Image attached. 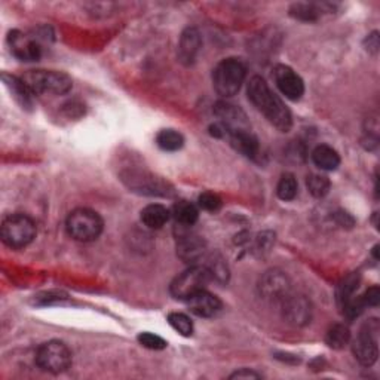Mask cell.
Here are the masks:
<instances>
[{"label":"cell","instance_id":"1","mask_svg":"<svg viewBox=\"0 0 380 380\" xmlns=\"http://www.w3.org/2000/svg\"><path fill=\"white\" fill-rule=\"evenodd\" d=\"M248 100L257 107L259 112L266 116V119L283 133L290 131L293 125V118H291V112L284 105V101L278 97L269 88L266 81L254 76L248 82L247 88Z\"/></svg>","mask_w":380,"mask_h":380},{"label":"cell","instance_id":"2","mask_svg":"<svg viewBox=\"0 0 380 380\" xmlns=\"http://www.w3.org/2000/svg\"><path fill=\"white\" fill-rule=\"evenodd\" d=\"M247 70L238 58H226L220 61L213 71V85L218 95L230 98L237 95L245 81Z\"/></svg>","mask_w":380,"mask_h":380},{"label":"cell","instance_id":"3","mask_svg":"<svg viewBox=\"0 0 380 380\" xmlns=\"http://www.w3.org/2000/svg\"><path fill=\"white\" fill-rule=\"evenodd\" d=\"M103 218L90 208H78L67 217L66 229L69 235L79 242L95 241L103 232Z\"/></svg>","mask_w":380,"mask_h":380},{"label":"cell","instance_id":"4","mask_svg":"<svg viewBox=\"0 0 380 380\" xmlns=\"http://www.w3.org/2000/svg\"><path fill=\"white\" fill-rule=\"evenodd\" d=\"M24 83L30 88L33 94H67L73 82L71 79L61 71L55 70H30L21 78Z\"/></svg>","mask_w":380,"mask_h":380},{"label":"cell","instance_id":"5","mask_svg":"<svg viewBox=\"0 0 380 380\" xmlns=\"http://www.w3.org/2000/svg\"><path fill=\"white\" fill-rule=\"evenodd\" d=\"M211 281L210 272L203 265L190 266L187 271L180 273L175 280L171 283L170 291L171 296L177 300L187 302L192 299L199 291L206 290L208 283Z\"/></svg>","mask_w":380,"mask_h":380},{"label":"cell","instance_id":"6","mask_svg":"<svg viewBox=\"0 0 380 380\" xmlns=\"http://www.w3.org/2000/svg\"><path fill=\"white\" fill-rule=\"evenodd\" d=\"M36 237V225L28 215L12 214L2 223V239L11 248H24Z\"/></svg>","mask_w":380,"mask_h":380},{"label":"cell","instance_id":"7","mask_svg":"<svg viewBox=\"0 0 380 380\" xmlns=\"http://www.w3.org/2000/svg\"><path fill=\"white\" fill-rule=\"evenodd\" d=\"M36 364L43 372L60 374L66 372L71 364V352L60 340H51L43 343L36 352Z\"/></svg>","mask_w":380,"mask_h":380},{"label":"cell","instance_id":"8","mask_svg":"<svg viewBox=\"0 0 380 380\" xmlns=\"http://www.w3.org/2000/svg\"><path fill=\"white\" fill-rule=\"evenodd\" d=\"M377 333H379V323L376 319L369 321L364 324L361 331L352 342V352L360 364L365 367H372L377 361L379 357V348H377Z\"/></svg>","mask_w":380,"mask_h":380},{"label":"cell","instance_id":"9","mask_svg":"<svg viewBox=\"0 0 380 380\" xmlns=\"http://www.w3.org/2000/svg\"><path fill=\"white\" fill-rule=\"evenodd\" d=\"M259 291L263 299L283 302L291 293V284L284 272L273 269L260 278Z\"/></svg>","mask_w":380,"mask_h":380},{"label":"cell","instance_id":"10","mask_svg":"<svg viewBox=\"0 0 380 380\" xmlns=\"http://www.w3.org/2000/svg\"><path fill=\"white\" fill-rule=\"evenodd\" d=\"M273 81L278 86V90L283 93L288 100L297 101L304 94V83L297 73L284 64H278L273 69Z\"/></svg>","mask_w":380,"mask_h":380},{"label":"cell","instance_id":"11","mask_svg":"<svg viewBox=\"0 0 380 380\" xmlns=\"http://www.w3.org/2000/svg\"><path fill=\"white\" fill-rule=\"evenodd\" d=\"M283 314L290 324L302 327L311 323L312 306L302 295H288L283 302Z\"/></svg>","mask_w":380,"mask_h":380},{"label":"cell","instance_id":"12","mask_svg":"<svg viewBox=\"0 0 380 380\" xmlns=\"http://www.w3.org/2000/svg\"><path fill=\"white\" fill-rule=\"evenodd\" d=\"M214 113L227 131H250V124L247 121V114L242 109L227 101H218L214 107Z\"/></svg>","mask_w":380,"mask_h":380},{"label":"cell","instance_id":"13","mask_svg":"<svg viewBox=\"0 0 380 380\" xmlns=\"http://www.w3.org/2000/svg\"><path fill=\"white\" fill-rule=\"evenodd\" d=\"M8 42L12 54L21 61H37L42 54V48L39 43L21 32H11L8 36Z\"/></svg>","mask_w":380,"mask_h":380},{"label":"cell","instance_id":"14","mask_svg":"<svg viewBox=\"0 0 380 380\" xmlns=\"http://www.w3.org/2000/svg\"><path fill=\"white\" fill-rule=\"evenodd\" d=\"M206 251V242L196 233L182 230L177 237V254L186 263L198 261Z\"/></svg>","mask_w":380,"mask_h":380},{"label":"cell","instance_id":"15","mask_svg":"<svg viewBox=\"0 0 380 380\" xmlns=\"http://www.w3.org/2000/svg\"><path fill=\"white\" fill-rule=\"evenodd\" d=\"M226 129V128H225ZM225 138L229 141L233 149L239 152L247 158H257L260 146L259 140L253 136L251 131H227L225 133Z\"/></svg>","mask_w":380,"mask_h":380},{"label":"cell","instance_id":"16","mask_svg":"<svg viewBox=\"0 0 380 380\" xmlns=\"http://www.w3.org/2000/svg\"><path fill=\"white\" fill-rule=\"evenodd\" d=\"M202 47V39L199 32L194 27H189L183 32L179 45V60L184 66H192Z\"/></svg>","mask_w":380,"mask_h":380},{"label":"cell","instance_id":"17","mask_svg":"<svg viewBox=\"0 0 380 380\" xmlns=\"http://www.w3.org/2000/svg\"><path fill=\"white\" fill-rule=\"evenodd\" d=\"M187 303L190 312L202 318H211L222 311L220 299L208 293L207 290L199 291L192 299H189Z\"/></svg>","mask_w":380,"mask_h":380},{"label":"cell","instance_id":"18","mask_svg":"<svg viewBox=\"0 0 380 380\" xmlns=\"http://www.w3.org/2000/svg\"><path fill=\"white\" fill-rule=\"evenodd\" d=\"M2 81H4L5 86L11 91L13 100H16L23 109H32L33 107V95L35 94L30 91V88L24 83V81L21 78H16V76H11V75H6V73H4Z\"/></svg>","mask_w":380,"mask_h":380},{"label":"cell","instance_id":"19","mask_svg":"<svg viewBox=\"0 0 380 380\" xmlns=\"http://www.w3.org/2000/svg\"><path fill=\"white\" fill-rule=\"evenodd\" d=\"M314 164L323 171H334L340 165V156L333 148L327 144L316 146L312 152Z\"/></svg>","mask_w":380,"mask_h":380},{"label":"cell","instance_id":"20","mask_svg":"<svg viewBox=\"0 0 380 380\" xmlns=\"http://www.w3.org/2000/svg\"><path fill=\"white\" fill-rule=\"evenodd\" d=\"M171 213L160 203H150L141 211V222L149 229H160L170 220Z\"/></svg>","mask_w":380,"mask_h":380},{"label":"cell","instance_id":"21","mask_svg":"<svg viewBox=\"0 0 380 380\" xmlns=\"http://www.w3.org/2000/svg\"><path fill=\"white\" fill-rule=\"evenodd\" d=\"M171 214L175 218V222H177V225L186 226V227H190L192 225H195L196 220H198V217H199L198 208L194 206L192 202H189V201L175 202Z\"/></svg>","mask_w":380,"mask_h":380},{"label":"cell","instance_id":"22","mask_svg":"<svg viewBox=\"0 0 380 380\" xmlns=\"http://www.w3.org/2000/svg\"><path fill=\"white\" fill-rule=\"evenodd\" d=\"M156 143L165 152H177L184 146V137L175 129H162L156 137Z\"/></svg>","mask_w":380,"mask_h":380},{"label":"cell","instance_id":"23","mask_svg":"<svg viewBox=\"0 0 380 380\" xmlns=\"http://www.w3.org/2000/svg\"><path fill=\"white\" fill-rule=\"evenodd\" d=\"M299 194V184L293 174L285 172L281 175L276 186V195L281 201H293Z\"/></svg>","mask_w":380,"mask_h":380},{"label":"cell","instance_id":"24","mask_svg":"<svg viewBox=\"0 0 380 380\" xmlns=\"http://www.w3.org/2000/svg\"><path fill=\"white\" fill-rule=\"evenodd\" d=\"M327 345L333 349H343L350 340V331L343 324H334L327 333Z\"/></svg>","mask_w":380,"mask_h":380},{"label":"cell","instance_id":"25","mask_svg":"<svg viewBox=\"0 0 380 380\" xmlns=\"http://www.w3.org/2000/svg\"><path fill=\"white\" fill-rule=\"evenodd\" d=\"M207 268V271L210 272V276H211V281H217L220 284H225L227 283V278H229V269L226 266L225 260L220 257V256H211L208 259V261L203 265Z\"/></svg>","mask_w":380,"mask_h":380},{"label":"cell","instance_id":"26","mask_svg":"<svg viewBox=\"0 0 380 380\" xmlns=\"http://www.w3.org/2000/svg\"><path fill=\"white\" fill-rule=\"evenodd\" d=\"M306 186H308V190L312 196L324 198L330 192L331 183H330L328 177H326V175L311 174V175H308V180H306Z\"/></svg>","mask_w":380,"mask_h":380},{"label":"cell","instance_id":"27","mask_svg":"<svg viewBox=\"0 0 380 380\" xmlns=\"http://www.w3.org/2000/svg\"><path fill=\"white\" fill-rule=\"evenodd\" d=\"M168 323L175 331L180 333L182 336H184V338H189V336H192V333H194V323L184 314H180V312L170 314L168 315Z\"/></svg>","mask_w":380,"mask_h":380},{"label":"cell","instance_id":"28","mask_svg":"<svg viewBox=\"0 0 380 380\" xmlns=\"http://www.w3.org/2000/svg\"><path fill=\"white\" fill-rule=\"evenodd\" d=\"M323 12L318 5L314 4H296L291 6V16L302 21H315Z\"/></svg>","mask_w":380,"mask_h":380},{"label":"cell","instance_id":"29","mask_svg":"<svg viewBox=\"0 0 380 380\" xmlns=\"http://www.w3.org/2000/svg\"><path fill=\"white\" fill-rule=\"evenodd\" d=\"M358 284H360V278L358 275L352 273L349 275L346 280L339 285V290H338V300L339 303L343 306L350 297H354V293L355 290L358 288Z\"/></svg>","mask_w":380,"mask_h":380},{"label":"cell","instance_id":"30","mask_svg":"<svg viewBox=\"0 0 380 380\" xmlns=\"http://www.w3.org/2000/svg\"><path fill=\"white\" fill-rule=\"evenodd\" d=\"M138 343L144 348L152 349V350L165 349L168 345L162 338H159V336H156L153 333H141L138 336Z\"/></svg>","mask_w":380,"mask_h":380},{"label":"cell","instance_id":"31","mask_svg":"<svg viewBox=\"0 0 380 380\" xmlns=\"http://www.w3.org/2000/svg\"><path fill=\"white\" fill-rule=\"evenodd\" d=\"M198 203L202 210L217 211V210H220V207H222V199H220V196L213 194V192H206L199 196Z\"/></svg>","mask_w":380,"mask_h":380},{"label":"cell","instance_id":"32","mask_svg":"<svg viewBox=\"0 0 380 380\" xmlns=\"http://www.w3.org/2000/svg\"><path fill=\"white\" fill-rule=\"evenodd\" d=\"M362 297V302L365 306H377L380 302V290L379 287H372L367 291H365Z\"/></svg>","mask_w":380,"mask_h":380},{"label":"cell","instance_id":"33","mask_svg":"<svg viewBox=\"0 0 380 380\" xmlns=\"http://www.w3.org/2000/svg\"><path fill=\"white\" fill-rule=\"evenodd\" d=\"M334 218H336V223H338L342 227H352L355 225L354 217L350 215V214H348V213H345V211L336 213L334 214Z\"/></svg>","mask_w":380,"mask_h":380},{"label":"cell","instance_id":"34","mask_svg":"<svg viewBox=\"0 0 380 380\" xmlns=\"http://www.w3.org/2000/svg\"><path fill=\"white\" fill-rule=\"evenodd\" d=\"M365 43H367V51L376 54L379 51V45H380V43H379V33L377 32L372 33L367 39H365Z\"/></svg>","mask_w":380,"mask_h":380},{"label":"cell","instance_id":"35","mask_svg":"<svg viewBox=\"0 0 380 380\" xmlns=\"http://www.w3.org/2000/svg\"><path fill=\"white\" fill-rule=\"evenodd\" d=\"M260 377H261V374L254 373L251 370H247V369H244L241 372H237V373H233L230 376V379H260Z\"/></svg>","mask_w":380,"mask_h":380}]
</instances>
